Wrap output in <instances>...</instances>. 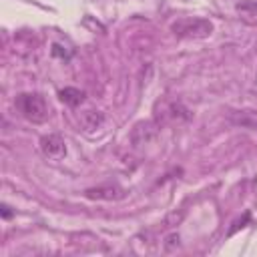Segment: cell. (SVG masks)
<instances>
[{"label": "cell", "instance_id": "6da1fadb", "mask_svg": "<svg viewBox=\"0 0 257 257\" xmlns=\"http://www.w3.org/2000/svg\"><path fill=\"white\" fill-rule=\"evenodd\" d=\"M14 106L16 110L30 122L40 124L48 118V104L44 100V96H40L38 92H22L14 98Z\"/></svg>", "mask_w": 257, "mask_h": 257}, {"label": "cell", "instance_id": "9c48e42d", "mask_svg": "<svg viewBox=\"0 0 257 257\" xmlns=\"http://www.w3.org/2000/svg\"><path fill=\"white\" fill-rule=\"evenodd\" d=\"M177 247H179V235H177V233L167 235V237H165V251L171 253V251H175Z\"/></svg>", "mask_w": 257, "mask_h": 257}, {"label": "cell", "instance_id": "3957f363", "mask_svg": "<svg viewBox=\"0 0 257 257\" xmlns=\"http://www.w3.org/2000/svg\"><path fill=\"white\" fill-rule=\"evenodd\" d=\"M40 151L50 161H60V159L66 157V145L62 141V137L54 135V133L52 135H44L40 139Z\"/></svg>", "mask_w": 257, "mask_h": 257}, {"label": "cell", "instance_id": "277c9868", "mask_svg": "<svg viewBox=\"0 0 257 257\" xmlns=\"http://www.w3.org/2000/svg\"><path fill=\"white\" fill-rule=\"evenodd\" d=\"M157 116H159V124H161V120L163 122H181V120H187L191 114L181 102L167 100L161 104V112H157Z\"/></svg>", "mask_w": 257, "mask_h": 257}, {"label": "cell", "instance_id": "30bf717a", "mask_svg": "<svg viewBox=\"0 0 257 257\" xmlns=\"http://www.w3.org/2000/svg\"><path fill=\"white\" fill-rule=\"evenodd\" d=\"M183 217H185V211H181L179 215H177V213H171V215L165 219V227H175V225H179Z\"/></svg>", "mask_w": 257, "mask_h": 257}, {"label": "cell", "instance_id": "7a4b0ae2", "mask_svg": "<svg viewBox=\"0 0 257 257\" xmlns=\"http://www.w3.org/2000/svg\"><path fill=\"white\" fill-rule=\"evenodd\" d=\"M171 32L177 38H187V40H201L213 34V24L207 18H199V16H185V18H177L171 24Z\"/></svg>", "mask_w": 257, "mask_h": 257}, {"label": "cell", "instance_id": "8992f818", "mask_svg": "<svg viewBox=\"0 0 257 257\" xmlns=\"http://www.w3.org/2000/svg\"><path fill=\"white\" fill-rule=\"evenodd\" d=\"M84 195L88 199H100V201H114V199H120L122 197V189L116 187V185H102V187H92V189H86Z\"/></svg>", "mask_w": 257, "mask_h": 257}, {"label": "cell", "instance_id": "5b68a950", "mask_svg": "<svg viewBox=\"0 0 257 257\" xmlns=\"http://www.w3.org/2000/svg\"><path fill=\"white\" fill-rule=\"evenodd\" d=\"M157 133H159V122H151V120L139 122V124H135L133 133H131V141H133L135 147L149 145L157 137Z\"/></svg>", "mask_w": 257, "mask_h": 257}, {"label": "cell", "instance_id": "ba28073f", "mask_svg": "<svg viewBox=\"0 0 257 257\" xmlns=\"http://www.w3.org/2000/svg\"><path fill=\"white\" fill-rule=\"evenodd\" d=\"M104 122V114L98 112V110H84L80 114V124L86 128V131H94V128H100V124Z\"/></svg>", "mask_w": 257, "mask_h": 257}, {"label": "cell", "instance_id": "8fae6325", "mask_svg": "<svg viewBox=\"0 0 257 257\" xmlns=\"http://www.w3.org/2000/svg\"><path fill=\"white\" fill-rule=\"evenodd\" d=\"M10 215H12L10 207H8V205H2V217H4V219H10Z\"/></svg>", "mask_w": 257, "mask_h": 257}, {"label": "cell", "instance_id": "52a82bcc", "mask_svg": "<svg viewBox=\"0 0 257 257\" xmlns=\"http://www.w3.org/2000/svg\"><path fill=\"white\" fill-rule=\"evenodd\" d=\"M58 96H60V100L62 102H66L68 106H78V104H82L84 102V90H80V88H74V86H66V88H62L60 92H58Z\"/></svg>", "mask_w": 257, "mask_h": 257}]
</instances>
